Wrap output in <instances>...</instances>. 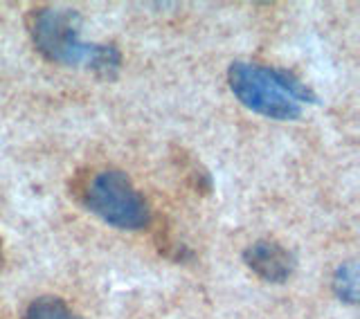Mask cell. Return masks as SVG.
Listing matches in <instances>:
<instances>
[{"label": "cell", "mask_w": 360, "mask_h": 319, "mask_svg": "<svg viewBox=\"0 0 360 319\" xmlns=\"http://www.w3.org/2000/svg\"><path fill=\"white\" fill-rule=\"evenodd\" d=\"M333 292L347 304L358 301V268L356 263H342L333 272Z\"/></svg>", "instance_id": "6"}, {"label": "cell", "mask_w": 360, "mask_h": 319, "mask_svg": "<svg viewBox=\"0 0 360 319\" xmlns=\"http://www.w3.org/2000/svg\"><path fill=\"white\" fill-rule=\"evenodd\" d=\"M84 207L117 230H142L151 223V207L133 180L117 169H101L79 187Z\"/></svg>", "instance_id": "3"}, {"label": "cell", "mask_w": 360, "mask_h": 319, "mask_svg": "<svg viewBox=\"0 0 360 319\" xmlns=\"http://www.w3.org/2000/svg\"><path fill=\"white\" fill-rule=\"evenodd\" d=\"M27 30L34 48L52 63L86 65L104 79H115L122 54L115 45L82 41V20L75 9L43 5L32 9Z\"/></svg>", "instance_id": "1"}, {"label": "cell", "mask_w": 360, "mask_h": 319, "mask_svg": "<svg viewBox=\"0 0 360 319\" xmlns=\"http://www.w3.org/2000/svg\"><path fill=\"white\" fill-rule=\"evenodd\" d=\"M243 261L259 279L268 283H284L295 270V256L277 241H255L243 249Z\"/></svg>", "instance_id": "4"}, {"label": "cell", "mask_w": 360, "mask_h": 319, "mask_svg": "<svg viewBox=\"0 0 360 319\" xmlns=\"http://www.w3.org/2000/svg\"><path fill=\"white\" fill-rule=\"evenodd\" d=\"M228 82L234 97L245 108L270 119H297L302 101L318 104V95L295 74L281 67L234 61L228 70Z\"/></svg>", "instance_id": "2"}, {"label": "cell", "mask_w": 360, "mask_h": 319, "mask_svg": "<svg viewBox=\"0 0 360 319\" xmlns=\"http://www.w3.org/2000/svg\"><path fill=\"white\" fill-rule=\"evenodd\" d=\"M5 263V252H3V238H0V268Z\"/></svg>", "instance_id": "7"}, {"label": "cell", "mask_w": 360, "mask_h": 319, "mask_svg": "<svg viewBox=\"0 0 360 319\" xmlns=\"http://www.w3.org/2000/svg\"><path fill=\"white\" fill-rule=\"evenodd\" d=\"M22 319H84L77 311H72L61 297L43 294L27 304Z\"/></svg>", "instance_id": "5"}]
</instances>
